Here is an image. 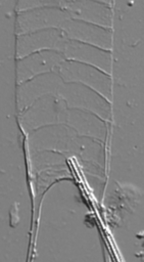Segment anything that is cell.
I'll return each instance as SVG.
<instances>
[{
    "label": "cell",
    "mask_w": 144,
    "mask_h": 262,
    "mask_svg": "<svg viewBox=\"0 0 144 262\" xmlns=\"http://www.w3.org/2000/svg\"><path fill=\"white\" fill-rule=\"evenodd\" d=\"M70 0H16L15 11H23L40 7H60L65 8Z\"/></svg>",
    "instance_id": "ba28073f"
},
{
    "label": "cell",
    "mask_w": 144,
    "mask_h": 262,
    "mask_svg": "<svg viewBox=\"0 0 144 262\" xmlns=\"http://www.w3.org/2000/svg\"><path fill=\"white\" fill-rule=\"evenodd\" d=\"M68 38L58 28L44 29L16 36L15 56L21 58L42 50H56L63 53Z\"/></svg>",
    "instance_id": "6da1fadb"
},
{
    "label": "cell",
    "mask_w": 144,
    "mask_h": 262,
    "mask_svg": "<svg viewBox=\"0 0 144 262\" xmlns=\"http://www.w3.org/2000/svg\"><path fill=\"white\" fill-rule=\"evenodd\" d=\"M61 79L66 82H77L83 84L96 85L97 82L104 84L110 83V75L101 70L76 60L64 59L57 69Z\"/></svg>",
    "instance_id": "52a82bcc"
},
{
    "label": "cell",
    "mask_w": 144,
    "mask_h": 262,
    "mask_svg": "<svg viewBox=\"0 0 144 262\" xmlns=\"http://www.w3.org/2000/svg\"><path fill=\"white\" fill-rule=\"evenodd\" d=\"M70 40L91 44L105 50L112 48V29L68 17L60 28Z\"/></svg>",
    "instance_id": "3957f363"
},
{
    "label": "cell",
    "mask_w": 144,
    "mask_h": 262,
    "mask_svg": "<svg viewBox=\"0 0 144 262\" xmlns=\"http://www.w3.org/2000/svg\"><path fill=\"white\" fill-rule=\"evenodd\" d=\"M65 59L76 60L93 66L110 75L112 64L111 50H105L97 46L68 39L63 50Z\"/></svg>",
    "instance_id": "5b68a950"
},
{
    "label": "cell",
    "mask_w": 144,
    "mask_h": 262,
    "mask_svg": "<svg viewBox=\"0 0 144 262\" xmlns=\"http://www.w3.org/2000/svg\"><path fill=\"white\" fill-rule=\"evenodd\" d=\"M70 17L64 8L40 7L19 11L15 16V34L22 35L50 28L60 29Z\"/></svg>",
    "instance_id": "7a4b0ae2"
},
{
    "label": "cell",
    "mask_w": 144,
    "mask_h": 262,
    "mask_svg": "<svg viewBox=\"0 0 144 262\" xmlns=\"http://www.w3.org/2000/svg\"><path fill=\"white\" fill-rule=\"evenodd\" d=\"M95 1H99V2L105 3V4H107V5L113 7V0H95Z\"/></svg>",
    "instance_id": "9c48e42d"
},
{
    "label": "cell",
    "mask_w": 144,
    "mask_h": 262,
    "mask_svg": "<svg viewBox=\"0 0 144 262\" xmlns=\"http://www.w3.org/2000/svg\"><path fill=\"white\" fill-rule=\"evenodd\" d=\"M64 9L73 18L112 29L113 9L105 3L95 0H70Z\"/></svg>",
    "instance_id": "8992f818"
},
{
    "label": "cell",
    "mask_w": 144,
    "mask_h": 262,
    "mask_svg": "<svg viewBox=\"0 0 144 262\" xmlns=\"http://www.w3.org/2000/svg\"><path fill=\"white\" fill-rule=\"evenodd\" d=\"M64 59V54L56 50L37 51L21 58H16L17 80L26 82V80L36 76L56 71Z\"/></svg>",
    "instance_id": "277c9868"
}]
</instances>
